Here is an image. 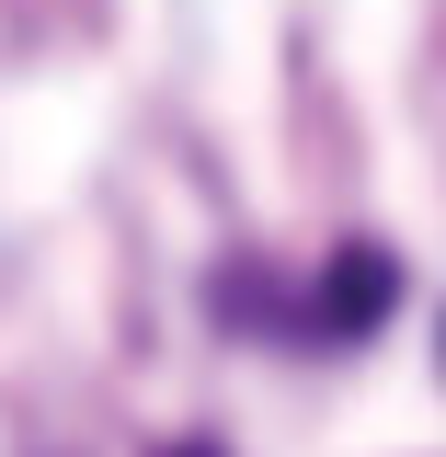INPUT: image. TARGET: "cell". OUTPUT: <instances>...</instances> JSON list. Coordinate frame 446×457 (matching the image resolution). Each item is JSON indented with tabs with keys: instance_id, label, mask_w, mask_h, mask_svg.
Returning <instances> with one entry per match:
<instances>
[{
	"instance_id": "cell-1",
	"label": "cell",
	"mask_w": 446,
	"mask_h": 457,
	"mask_svg": "<svg viewBox=\"0 0 446 457\" xmlns=\"http://www.w3.org/2000/svg\"><path fill=\"white\" fill-rule=\"evenodd\" d=\"M390 252H343V263H332V275H321V309H309V332H378V320H390Z\"/></svg>"
},
{
	"instance_id": "cell-2",
	"label": "cell",
	"mask_w": 446,
	"mask_h": 457,
	"mask_svg": "<svg viewBox=\"0 0 446 457\" xmlns=\"http://www.w3.org/2000/svg\"><path fill=\"white\" fill-rule=\"evenodd\" d=\"M161 457H218V446H161Z\"/></svg>"
}]
</instances>
